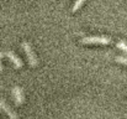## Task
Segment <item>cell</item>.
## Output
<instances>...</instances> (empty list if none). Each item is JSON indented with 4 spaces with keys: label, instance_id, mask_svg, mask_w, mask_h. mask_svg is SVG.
<instances>
[{
    "label": "cell",
    "instance_id": "cell-2",
    "mask_svg": "<svg viewBox=\"0 0 127 119\" xmlns=\"http://www.w3.org/2000/svg\"><path fill=\"white\" fill-rule=\"evenodd\" d=\"M83 43H96V45H109L111 43V39L106 36H91L82 39Z\"/></svg>",
    "mask_w": 127,
    "mask_h": 119
},
{
    "label": "cell",
    "instance_id": "cell-9",
    "mask_svg": "<svg viewBox=\"0 0 127 119\" xmlns=\"http://www.w3.org/2000/svg\"><path fill=\"white\" fill-rule=\"evenodd\" d=\"M5 53H2V52H0V73H1V71H2V66H1V58H2V56H4Z\"/></svg>",
    "mask_w": 127,
    "mask_h": 119
},
{
    "label": "cell",
    "instance_id": "cell-7",
    "mask_svg": "<svg viewBox=\"0 0 127 119\" xmlns=\"http://www.w3.org/2000/svg\"><path fill=\"white\" fill-rule=\"evenodd\" d=\"M117 47H119L120 50H122V51H124V52L127 55V43H126V42H124V41L117 42Z\"/></svg>",
    "mask_w": 127,
    "mask_h": 119
},
{
    "label": "cell",
    "instance_id": "cell-3",
    "mask_svg": "<svg viewBox=\"0 0 127 119\" xmlns=\"http://www.w3.org/2000/svg\"><path fill=\"white\" fill-rule=\"evenodd\" d=\"M0 109L1 111H4L6 114H7V117L10 119H19V117H17V114L10 108V106L5 102V101H2V99H0Z\"/></svg>",
    "mask_w": 127,
    "mask_h": 119
},
{
    "label": "cell",
    "instance_id": "cell-6",
    "mask_svg": "<svg viewBox=\"0 0 127 119\" xmlns=\"http://www.w3.org/2000/svg\"><path fill=\"white\" fill-rule=\"evenodd\" d=\"M85 0H77L75 2H74V5H73V7H72V11L74 12V11H77L79 7H82V5L84 4Z\"/></svg>",
    "mask_w": 127,
    "mask_h": 119
},
{
    "label": "cell",
    "instance_id": "cell-1",
    "mask_svg": "<svg viewBox=\"0 0 127 119\" xmlns=\"http://www.w3.org/2000/svg\"><path fill=\"white\" fill-rule=\"evenodd\" d=\"M22 48L25 50V53H26V56H27V58H29V63H30L32 67H36V66L38 65V61H37V57H36V55H35V52H33L31 45H30L29 42L24 41V42H22Z\"/></svg>",
    "mask_w": 127,
    "mask_h": 119
},
{
    "label": "cell",
    "instance_id": "cell-4",
    "mask_svg": "<svg viewBox=\"0 0 127 119\" xmlns=\"http://www.w3.org/2000/svg\"><path fill=\"white\" fill-rule=\"evenodd\" d=\"M5 56L10 58V61H11L12 65L15 66V68H21V67H22V61H21L12 51H6V52H5Z\"/></svg>",
    "mask_w": 127,
    "mask_h": 119
},
{
    "label": "cell",
    "instance_id": "cell-5",
    "mask_svg": "<svg viewBox=\"0 0 127 119\" xmlns=\"http://www.w3.org/2000/svg\"><path fill=\"white\" fill-rule=\"evenodd\" d=\"M12 94H14V98H15V102H16L17 106L24 103V93H22V89L20 87H14L12 88Z\"/></svg>",
    "mask_w": 127,
    "mask_h": 119
},
{
    "label": "cell",
    "instance_id": "cell-8",
    "mask_svg": "<svg viewBox=\"0 0 127 119\" xmlns=\"http://www.w3.org/2000/svg\"><path fill=\"white\" fill-rule=\"evenodd\" d=\"M116 62H119V63H122V65H126L127 66V57H122V56H117L116 58Z\"/></svg>",
    "mask_w": 127,
    "mask_h": 119
}]
</instances>
